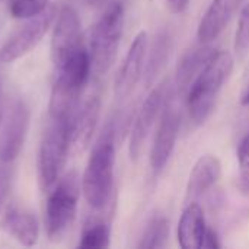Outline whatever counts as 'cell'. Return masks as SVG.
<instances>
[{
    "label": "cell",
    "mask_w": 249,
    "mask_h": 249,
    "mask_svg": "<svg viewBox=\"0 0 249 249\" xmlns=\"http://www.w3.org/2000/svg\"><path fill=\"white\" fill-rule=\"evenodd\" d=\"M115 166V125L107 124L99 140L92 149L83 178L82 191L88 204L95 209H104L112 194Z\"/></svg>",
    "instance_id": "2"
},
{
    "label": "cell",
    "mask_w": 249,
    "mask_h": 249,
    "mask_svg": "<svg viewBox=\"0 0 249 249\" xmlns=\"http://www.w3.org/2000/svg\"><path fill=\"white\" fill-rule=\"evenodd\" d=\"M222 177V162L216 155H203L194 163L187 184V200L196 201L213 188Z\"/></svg>",
    "instance_id": "13"
},
{
    "label": "cell",
    "mask_w": 249,
    "mask_h": 249,
    "mask_svg": "<svg viewBox=\"0 0 249 249\" xmlns=\"http://www.w3.org/2000/svg\"><path fill=\"white\" fill-rule=\"evenodd\" d=\"M3 228L13 239L25 247H32L38 241L39 226L35 214L29 210L16 206L10 207L6 213Z\"/></svg>",
    "instance_id": "16"
},
{
    "label": "cell",
    "mask_w": 249,
    "mask_h": 249,
    "mask_svg": "<svg viewBox=\"0 0 249 249\" xmlns=\"http://www.w3.org/2000/svg\"><path fill=\"white\" fill-rule=\"evenodd\" d=\"M172 50V39L169 36L168 32L162 31L158 34V36L155 38L152 51H150V57H149V64L146 69V77H147V83L150 85L156 76L160 73V70L165 67L169 54Z\"/></svg>",
    "instance_id": "18"
},
{
    "label": "cell",
    "mask_w": 249,
    "mask_h": 249,
    "mask_svg": "<svg viewBox=\"0 0 249 249\" xmlns=\"http://www.w3.org/2000/svg\"><path fill=\"white\" fill-rule=\"evenodd\" d=\"M109 239H111V231L109 226L96 219H90L89 222L85 223L80 235V248H96L104 249L109 247Z\"/></svg>",
    "instance_id": "20"
},
{
    "label": "cell",
    "mask_w": 249,
    "mask_h": 249,
    "mask_svg": "<svg viewBox=\"0 0 249 249\" xmlns=\"http://www.w3.org/2000/svg\"><path fill=\"white\" fill-rule=\"evenodd\" d=\"M179 127H181V114L175 107V104L166 101L150 150V166L155 172L162 171L168 163L175 149V143L179 134Z\"/></svg>",
    "instance_id": "10"
},
{
    "label": "cell",
    "mask_w": 249,
    "mask_h": 249,
    "mask_svg": "<svg viewBox=\"0 0 249 249\" xmlns=\"http://www.w3.org/2000/svg\"><path fill=\"white\" fill-rule=\"evenodd\" d=\"M241 1L242 0H213L198 23V39L201 42H210L216 39L229 23Z\"/></svg>",
    "instance_id": "14"
},
{
    "label": "cell",
    "mask_w": 249,
    "mask_h": 249,
    "mask_svg": "<svg viewBox=\"0 0 249 249\" xmlns=\"http://www.w3.org/2000/svg\"><path fill=\"white\" fill-rule=\"evenodd\" d=\"M124 28V7L112 3L95 23L90 34V61L98 74H105L114 64Z\"/></svg>",
    "instance_id": "4"
},
{
    "label": "cell",
    "mask_w": 249,
    "mask_h": 249,
    "mask_svg": "<svg viewBox=\"0 0 249 249\" xmlns=\"http://www.w3.org/2000/svg\"><path fill=\"white\" fill-rule=\"evenodd\" d=\"M147 48H149V35L146 31H140L134 36L115 77L114 92L118 99H124L130 96L136 89L143 73Z\"/></svg>",
    "instance_id": "11"
},
{
    "label": "cell",
    "mask_w": 249,
    "mask_h": 249,
    "mask_svg": "<svg viewBox=\"0 0 249 249\" xmlns=\"http://www.w3.org/2000/svg\"><path fill=\"white\" fill-rule=\"evenodd\" d=\"M50 6V0H10L9 12L15 19H29L42 13Z\"/></svg>",
    "instance_id": "21"
},
{
    "label": "cell",
    "mask_w": 249,
    "mask_h": 249,
    "mask_svg": "<svg viewBox=\"0 0 249 249\" xmlns=\"http://www.w3.org/2000/svg\"><path fill=\"white\" fill-rule=\"evenodd\" d=\"M101 112V101L98 96H90L74 112L70 123V143L76 152H83L89 147L95 134Z\"/></svg>",
    "instance_id": "12"
},
{
    "label": "cell",
    "mask_w": 249,
    "mask_h": 249,
    "mask_svg": "<svg viewBox=\"0 0 249 249\" xmlns=\"http://www.w3.org/2000/svg\"><path fill=\"white\" fill-rule=\"evenodd\" d=\"M214 50L210 47H200V48H193L187 51L182 58L178 63L177 67V88L179 92H187L197 74L201 71V69L206 66L209 58L213 55Z\"/></svg>",
    "instance_id": "17"
},
{
    "label": "cell",
    "mask_w": 249,
    "mask_h": 249,
    "mask_svg": "<svg viewBox=\"0 0 249 249\" xmlns=\"http://www.w3.org/2000/svg\"><path fill=\"white\" fill-rule=\"evenodd\" d=\"M238 159H239V165H241L238 185H239V190L242 191V194L249 196V156H242Z\"/></svg>",
    "instance_id": "23"
},
{
    "label": "cell",
    "mask_w": 249,
    "mask_h": 249,
    "mask_svg": "<svg viewBox=\"0 0 249 249\" xmlns=\"http://www.w3.org/2000/svg\"><path fill=\"white\" fill-rule=\"evenodd\" d=\"M31 111L23 101H16L6 117L3 130L0 133V162L9 163L15 160L28 136Z\"/></svg>",
    "instance_id": "9"
},
{
    "label": "cell",
    "mask_w": 249,
    "mask_h": 249,
    "mask_svg": "<svg viewBox=\"0 0 249 249\" xmlns=\"http://www.w3.org/2000/svg\"><path fill=\"white\" fill-rule=\"evenodd\" d=\"M57 13L58 10L55 6H48L42 13L26 19V22L19 26L0 48V61L12 63L32 51L50 29Z\"/></svg>",
    "instance_id": "6"
},
{
    "label": "cell",
    "mask_w": 249,
    "mask_h": 249,
    "mask_svg": "<svg viewBox=\"0 0 249 249\" xmlns=\"http://www.w3.org/2000/svg\"><path fill=\"white\" fill-rule=\"evenodd\" d=\"M1 123H3V112H1V108H0V125H1Z\"/></svg>",
    "instance_id": "28"
},
{
    "label": "cell",
    "mask_w": 249,
    "mask_h": 249,
    "mask_svg": "<svg viewBox=\"0 0 249 249\" xmlns=\"http://www.w3.org/2000/svg\"><path fill=\"white\" fill-rule=\"evenodd\" d=\"M203 248H207V249L220 248L219 236H217V233H216L213 229H210V228H207V231H206L204 241H203Z\"/></svg>",
    "instance_id": "24"
},
{
    "label": "cell",
    "mask_w": 249,
    "mask_h": 249,
    "mask_svg": "<svg viewBox=\"0 0 249 249\" xmlns=\"http://www.w3.org/2000/svg\"><path fill=\"white\" fill-rule=\"evenodd\" d=\"M166 4L172 13H182L187 10L190 0H166Z\"/></svg>",
    "instance_id": "25"
},
{
    "label": "cell",
    "mask_w": 249,
    "mask_h": 249,
    "mask_svg": "<svg viewBox=\"0 0 249 249\" xmlns=\"http://www.w3.org/2000/svg\"><path fill=\"white\" fill-rule=\"evenodd\" d=\"M235 54L239 60H244L249 55V4L241 13L238 29L235 34V42H233Z\"/></svg>",
    "instance_id": "22"
},
{
    "label": "cell",
    "mask_w": 249,
    "mask_h": 249,
    "mask_svg": "<svg viewBox=\"0 0 249 249\" xmlns=\"http://www.w3.org/2000/svg\"><path fill=\"white\" fill-rule=\"evenodd\" d=\"M44 131L38 153V175L42 190L53 188L61 178L67 162L70 143V123L67 120H53Z\"/></svg>",
    "instance_id": "3"
},
{
    "label": "cell",
    "mask_w": 249,
    "mask_h": 249,
    "mask_svg": "<svg viewBox=\"0 0 249 249\" xmlns=\"http://www.w3.org/2000/svg\"><path fill=\"white\" fill-rule=\"evenodd\" d=\"M235 58L228 50L214 51L187 90V108L196 125H201L214 109L219 92L231 77Z\"/></svg>",
    "instance_id": "1"
},
{
    "label": "cell",
    "mask_w": 249,
    "mask_h": 249,
    "mask_svg": "<svg viewBox=\"0 0 249 249\" xmlns=\"http://www.w3.org/2000/svg\"><path fill=\"white\" fill-rule=\"evenodd\" d=\"M80 181L76 172H70L58 179L55 188L47 200L45 226L51 242H60L70 231L77 212Z\"/></svg>",
    "instance_id": "5"
},
{
    "label": "cell",
    "mask_w": 249,
    "mask_h": 249,
    "mask_svg": "<svg viewBox=\"0 0 249 249\" xmlns=\"http://www.w3.org/2000/svg\"><path fill=\"white\" fill-rule=\"evenodd\" d=\"M206 231L207 225L201 206L196 201H188L178 223L179 247L184 249L203 248Z\"/></svg>",
    "instance_id": "15"
},
{
    "label": "cell",
    "mask_w": 249,
    "mask_h": 249,
    "mask_svg": "<svg viewBox=\"0 0 249 249\" xmlns=\"http://www.w3.org/2000/svg\"><path fill=\"white\" fill-rule=\"evenodd\" d=\"M169 96V83L165 80L155 86L152 92L147 95L144 102L142 104L134 123L130 130V142H128V153L133 162H137L142 152L144 142L153 128L158 117L162 114L163 107Z\"/></svg>",
    "instance_id": "7"
},
{
    "label": "cell",
    "mask_w": 249,
    "mask_h": 249,
    "mask_svg": "<svg viewBox=\"0 0 249 249\" xmlns=\"http://www.w3.org/2000/svg\"><path fill=\"white\" fill-rule=\"evenodd\" d=\"M82 47L85 45L79 15L73 7L64 6L57 13V20L51 36V61L54 69L57 70L61 67L64 61Z\"/></svg>",
    "instance_id": "8"
},
{
    "label": "cell",
    "mask_w": 249,
    "mask_h": 249,
    "mask_svg": "<svg viewBox=\"0 0 249 249\" xmlns=\"http://www.w3.org/2000/svg\"><path fill=\"white\" fill-rule=\"evenodd\" d=\"M241 104L242 105H249V86L245 89V92L242 93V96H241Z\"/></svg>",
    "instance_id": "27"
},
{
    "label": "cell",
    "mask_w": 249,
    "mask_h": 249,
    "mask_svg": "<svg viewBox=\"0 0 249 249\" xmlns=\"http://www.w3.org/2000/svg\"><path fill=\"white\" fill-rule=\"evenodd\" d=\"M169 238V220L163 216H155L146 225L139 242V248L158 249L163 248Z\"/></svg>",
    "instance_id": "19"
},
{
    "label": "cell",
    "mask_w": 249,
    "mask_h": 249,
    "mask_svg": "<svg viewBox=\"0 0 249 249\" xmlns=\"http://www.w3.org/2000/svg\"><path fill=\"white\" fill-rule=\"evenodd\" d=\"M242 156H249V131L238 149V158H242Z\"/></svg>",
    "instance_id": "26"
}]
</instances>
